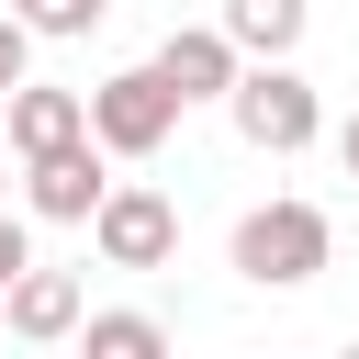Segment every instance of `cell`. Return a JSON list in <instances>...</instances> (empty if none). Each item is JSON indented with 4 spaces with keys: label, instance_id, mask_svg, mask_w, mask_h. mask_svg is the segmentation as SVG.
<instances>
[{
    "label": "cell",
    "instance_id": "cell-4",
    "mask_svg": "<svg viewBox=\"0 0 359 359\" xmlns=\"http://www.w3.org/2000/svg\"><path fill=\"white\" fill-rule=\"evenodd\" d=\"M90 247H101L112 269H168V247H180V213H168V191H146V180H112V191H101V213H90Z\"/></svg>",
    "mask_w": 359,
    "mask_h": 359
},
{
    "label": "cell",
    "instance_id": "cell-13",
    "mask_svg": "<svg viewBox=\"0 0 359 359\" xmlns=\"http://www.w3.org/2000/svg\"><path fill=\"white\" fill-rule=\"evenodd\" d=\"M22 269H34V247H22V224L0 213V280H22Z\"/></svg>",
    "mask_w": 359,
    "mask_h": 359
},
{
    "label": "cell",
    "instance_id": "cell-2",
    "mask_svg": "<svg viewBox=\"0 0 359 359\" xmlns=\"http://www.w3.org/2000/svg\"><path fill=\"white\" fill-rule=\"evenodd\" d=\"M180 112H191V101L157 79V56H146V67H112V79L90 90V135H101V157H157V146L180 135Z\"/></svg>",
    "mask_w": 359,
    "mask_h": 359
},
{
    "label": "cell",
    "instance_id": "cell-3",
    "mask_svg": "<svg viewBox=\"0 0 359 359\" xmlns=\"http://www.w3.org/2000/svg\"><path fill=\"white\" fill-rule=\"evenodd\" d=\"M325 247H337V236H325V213H314V202H258V213L236 224V269H247L258 292L314 280V269H325Z\"/></svg>",
    "mask_w": 359,
    "mask_h": 359
},
{
    "label": "cell",
    "instance_id": "cell-9",
    "mask_svg": "<svg viewBox=\"0 0 359 359\" xmlns=\"http://www.w3.org/2000/svg\"><path fill=\"white\" fill-rule=\"evenodd\" d=\"M303 22H314V0H224V34H236L247 56H292Z\"/></svg>",
    "mask_w": 359,
    "mask_h": 359
},
{
    "label": "cell",
    "instance_id": "cell-8",
    "mask_svg": "<svg viewBox=\"0 0 359 359\" xmlns=\"http://www.w3.org/2000/svg\"><path fill=\"white\" fill-rule=\"evenodd\" d=\"M0 314H11V337H34V348H45V337H79V325H90V314H79V280H67V269H22V280L0 292Z\"/></svg>",
    "mask_w": 359,
    "mask_h": 359
},
{
    "label": "cell",
    "instance_id": "cell-14",
    "mask_svg": "<svg viewBox=\"0 0 359 359\" xmlns=\"http://www.w3.org/2000/svg\"><path fill=\"white\" fill-rule=\"evenodd\" d=\"M337 157H348V180H359V112H348V123H337Z\"/></svg>",
    "mask_w": 359,
    "mask_h": 359
},
{
    "label": "cell",
    "instance_id": "cell-10",
    "mask_svg": "<svg viewBox=\"0 0 359 359\" xmlns=\"http://www.w3.org/2000/svg\"><path fill=\"white\" fill-rule=\"evenodd\" d=\"M168 325L157 314H90V359H157Z\"/></svg>",
    "mask_w": 359,
    "mask_h": 359
},
{
    "label": "cell",
    "instance_id": "cell-1",
    "mask_svg": "<svg viewBox=\"0 0 359 359\" xmlns=\"http://www.w3.org/2000/svg\"><path fill=\"white\" fill-rule=\"evenodd\" d=\"M224 112H236V135H247L258 157H303L314 123H325V112H314V79H303L292 56H247L236 90H224Z\"/></svg>",
    "mask_w": 359,
    "mask_h": 359
},
{
    "label": "cell",
    "instance_id": "cell-5",
    "mask_svg": "<svg viewBox=\"0 0 359 359\" xmlns=\"http://www.w3.org/2000/svg\"><path fill=\"white\" fill-rule=\"evenodd\" d=\"M101 135H67V146H45V157H22V202L45 213V224H90L101 213Z\"/></svg>",
    "mask_w": 359,
    "mask_h": 359
},
{
    "label": "cell",
    "instance_id": "cell-7",
    "mask_svg": "<svg viewBox=\"0 0 359 359\" xmlns=\"http://www.w3.org/2000/svg\"><path fill=\"white\" fill-rule=\"evenodd\" d=\"M0 123H11V157H45V146L90 135V101H79V90H34V79H22V90L0 101Z\"/></svg>",
    "mask_w": 359,
    "mask_h": 359
},
{
    "label": "cell",
    "instance_id": "cell-6",
    "mask_svg": "<svg viewBox=\"0 0 359 359\" xmlns=\"http://www.w3.org/2000/svg\"><path fill=\"white\" fill-rule=\"evenodd\" d=\"M236 67H247V45H236L224 22H168V45H157V79H168L180 101H224Z\"/></svg>",
    "mask_w": 359,
    "mask_h": 359
},
{
    "label": "cell",
    "instance_id": "cell-15",
    "mask_svg": "<svg viewBox=\"0 0 359 359\" xmlns=\"http://www.w3.org/2000/svg\"><path fill=\"white\" fill-rule=\"evenodd\" d=\"M0 292H11V280H0Z\"/></svg>",
    "mask_w": 359,
    "mask_h": 359
},
{
    "label": "cell",
    "instance_id": "cell-12",
    "mask_svg": "<svg viewBox=\"0 0 359 359\" xmlns=\"http://www.w3.org/2000/svg\"><path fill=\"white\" fill-rule=\"evenodd\" d=\"M22 56H34V22H22V11H0V101L22 90Z\"/></svg>",
    "mask_w": 359,
    "mask_h": 359
},
{
    "label": "cell",
    "instance_id": "cell-11",
    "mask_svg": "<svg viewBox=\"0 0 359 359\" xmlns=\"http://www.w3.org/2000/svg\"><path fill=\"white\" fill-rule=\"evenodd\" d=\"M11 11H22L34 34H90V22L112 11V0H11Z\"/></svg>",
    "mask_w": 359,
    "mask_h": 359
}]
</instances>
